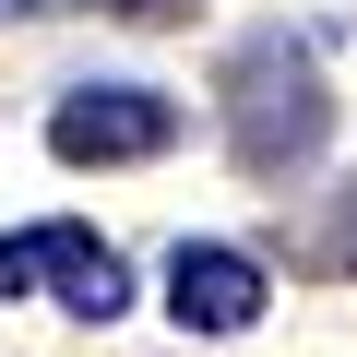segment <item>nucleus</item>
<instances>
[{
    "instance_id": "3",
    "label": "nucleus",
    "mask_w": 357,
    "mask_h": 357,
    "mask_svg": "<svg viewBox=\"0 0 357 357\" xmlns=\"http://www.w3.org/2000/svg\"><path fill=\"white\" fill-rule=\"evenodd\" d=\"M167 143H178V107L155 84H84V96L48 107V155L60 167H143Z\"/></svg>"
},
{
    "instance_id": "5",
    "label": "nucleus",
    "mask_w": 357,
    "mask_h": 357,
    "mask_svg": "<svg viewBox=\"0 0 357 357\" xmlns=\"http://www.w3.org/2000/svg\"><path fill=\"white\" fill-rule=\"evenodd\" d=\"M96 13H119V24H167V13H191V0H96Z\"/></svg>"
},
{
    "instance_id": "2",
    "label": "nucleus",
    "mask_w": 357,
    "mask_h": 357,
    "mask_svg": "<svg viewBox=\"0 0 357 357\" xmlns=\"http://www.w3.org/2000/svg\"><path fill=\"white\" fill-rule=\"evenodd\" d=\"M60 298L72 321H119L131 310V274H119V250L96 238V227H72V215H48V227H24V238H0V298Z\"/></svg>"
},
{
    "instance_id": "4",
    "label": "nucleus",
    "mask_w": 357,
    "mask_h": 357,
    "mask_svg": "<svg viewBox=\"0 0 357 357\" xmlns=\"http://www.w3.org/2000/svg\"><path fill=\"white\" fill-rule=\"evenodd\" d=\"M262 310H274V274L250 250H227V238H178L167 250V321L178 333H250Z\"/></svg>"
},
{
    "instance_id": "1",
    "label": "nucleus",
    "mask_w": 357,
    "mask_h": 357,
    "mask_svg": "<svg viewBox=\"0 0 357 357\" xmlns=\"http://www.w3.org/2000/svg\"><path fill=\"white\" fill-rule=\"evenodd\" d=\"M321 131H333V96H321V60H310V48L262 36V48H238V60H227V143H238V167H250V178L310 167V155H321Z\"/></svg>"
}]
</instances>
